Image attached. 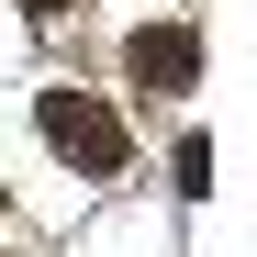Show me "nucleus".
Here are the masks:
<instances>
[{
  "label": "nucleus",
  "mask_w": 257,
  "mask_h": 257,
  "mask_svg": "<svg viewBox=\"0 0 257 257\" xmlns=\"http://www.w3.org/2000/svg\"><path fill=\"white\" fill-rule=\"evenodd\" d=\"M34 112H45V146H56L67 168H90V179H123V157H135V135H123V112H112L101 90H45Z\"/></svg>",
  "instance_id": "nucleus-1"
},
{
  "label": "nucleus",
  "mask_w": 257,
  "mask_h": 257,
  "mask_svg": "<svg viewBox=\"0 0 257 257\" xmlns=\"http://www.w3.org/2000/svg\"><path fill=\"white\" fill-rule=\"evenodd\" d=\"M123 78H135L146 101H179L190 78H201V45H190V23H146V34H123Z\"/></svg>",
  "instance_id": "nucleus-2"
},
{
  "label": "nucleus",
  "mask_w": 257,
  "mask_h": 257,
  "mask_svg": "<svg viewBox=\"0 0 257 257\" xmlns=\"http://www.w3.org/2000/svg\"><path fill=\"white\" fill-rule=\"evenodd\" d=\"M23 12H34V23H67V12H78V0H23Z\"/></svg>",
  "instance_id": "nucleus-3"
}]
</instances>
